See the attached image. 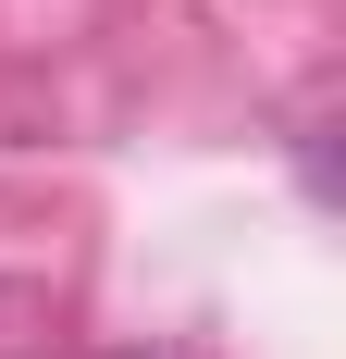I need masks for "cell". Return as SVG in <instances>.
<instances>
[{
  "instance_id": "cell-1",
  "label": "cell",
  "mask_w": 346,
  "mask_h": 359,
  "mask_svg": "<svg viewBox=\"0 0 346 359\" xmlns=\"http://www.w3.org/2000/svg\"><path fill=\"white\" fill-rule=\"evenodd\" d=\"M124 359H186V347H124Z\"/></svg>"
}]
</instances>
